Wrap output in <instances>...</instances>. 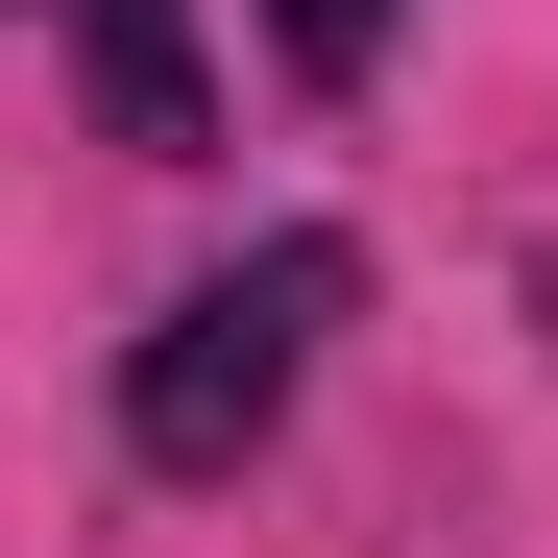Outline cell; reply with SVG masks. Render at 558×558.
I'll use <instances>...</instances> for the list:
<instances>
[{
	"label": "cell",
	"mask_w": 558,
	"mask_h": 558,
	"mask_svg": "<svg viewBox=\"0 0 558 558\" xmlns=\"http://www.w3.org/2000/svg\"><path fill=\"white\" fill-rule=\"evenodd\" d=\"M364 316V243H316V219H267L243 267H195L146 340H122V461L146 486H243L267 437H292V389H316V340Z\"/></svg>",
	"instance_id": "cell-1"
},
{
	"label": "cell",
	"mask_w": 558,
	"mask_h": 558,
	"mask_svg": "<svg viewBox=\"0 0 558 558\" xmlns=\"http://www.w3.org/2000/svg\"><path fill=\"white\" fill-rule=\"evenodd\" d=\"M73 73H98V122H122L146 170L219 146V49H195V0H73Z\"/></svg>",
	"instance_id": "cell-2"
},
{
	"label": "cell",
	"mask_w": 558,
	"mask_h": 558,
	"mask_svg": "<svg viewBox=\"0 0 558 558\" xmlns=\"http://www.w3.org/2000/svg\"><path fill=\"white\" fill-rule=\"evenodd\" d=\"M389 25H413V0H267V49H292L316 98H364V73H389Z\"/></svg>",
	"instance_id": "cell-3"
}]
</instances>
